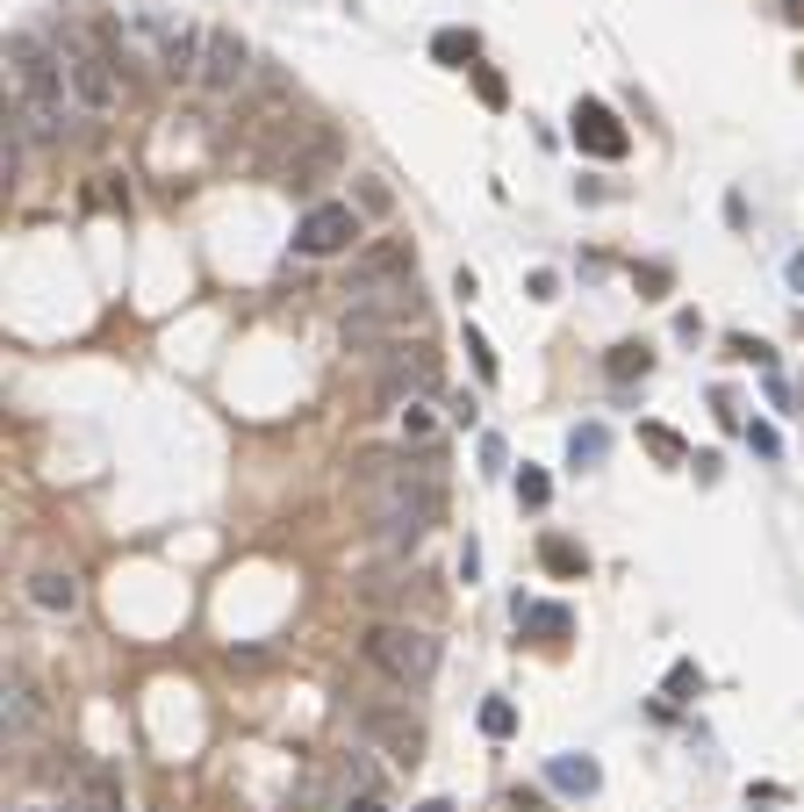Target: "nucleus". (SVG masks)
<instances>
[{
    "label": "nucleus",
    "instance_id": "1",
    "mask_svg": "<svg viewBox=\"0 0 804 812\" xmlns=\"http://www.w3.org/2000/svg\"><path fill=\"white\" fill-rule=\"evenodd\" d=\"M8 108L30 123L36 144L65 138V123L79 116L73 79H65V58L44 44V36H8Z\"/></svg>",
    "mask_w": 804,
    "mask_h": 812
},
{
    "label": "nucleus",
    "instance_id": "2",
    "mask_svg": "<svg viewBox=\"0 0 804 812\" xmlns=\"http://www.w3.org/2000/svg\"><path fill=\"white\" fill-rule=\"evenodd\" d=\"M439 655H445L439 633L410 626V618H381V626L366 633V661H374L395 690H425L431 676H439Z\"/></svg>",
    "mask_w": 804,
    "mask_h": 812
},
{
    "label": "nucleus",
    "instance_id": "3",
    "mask_svg": "<svg viewBox=\"0 0 804 812\" xmlns=\"http://www.w3.org/2000/svg\"><path fill=\"white\" fill-rule=\"evenodd\" d=\"M410 331H425V295L410 288H381L366 295V303L345 309V345H360V353H388V345H403Z\"/></svg>",
    "mask_w": 804,
    "mask_h": 812
},
{
    "label": "nucleus",
    "instance_id": "4",
    "mask_svg": "<svg viewBox=\"0 0 804 812\" xmlns=\"http://www.w3.org/2000/svg\"><path fill=\"white\" fill-rule=\"evenodd\" d=\"M58 58H65V79H73L79 116H108V108L122 101V65L108 58V44L93 30H65L58 36Z\"/></svg>",
    "mask_w": 804,
    "mask_h": 812
},
{
    "label": "nucleus",
    "instance_id": "5",
    "mask_svg": "<svg viewBox=\"0 0 804 812\" xmlns=\"http://www.w3.org/2000/svg\"><path fill=\"white\" fill-rule=\"evenodd\" d=\"M381 367H374V403H425V396H439V360L425 353V345H388V353H374Z\"/></svg>",
    "mask_w": 804,
    "mask_h": 812
},
{
    "label": "nucleus",
    "instance_id": "6",
    "mask_svg": "<svg viewBox=\"0 0 804 812\" xmlns=\"http://www.w3.org/2000/svg\"><path fill=\"white\" fill-rule=\"evenodd\" d=\"M410 281H417V252L403 238H374V245L352 252V303H366L381 288H410Z\"/></svg>",
    "mask_w": 804,
    "mask_h": 812
},
{
    "label": "nucleus",
    "instance_id": "7",
    "mask_svg": "<svg viewBox=\"0 0 804 812\" xmlns=\"http://www.w3.org/2000/svg\"><path fill=\"white\" fill-rule=\"evenodd\" d=\"M352 238H360V216H352V201H317V209L295 223V245L309 252V260H331V252H345Z\"/></svg>",
    "mask_w": 804,
    "mask_h": 812
},
{
    "label": "nucleus",
    "instance_id": "8",
    "mask_svg": "<svg viewBox=\"0 0 804 812\" xmlns=\"http://www.w3.org/2000/svg\"><path fill=\"white\" fill-rule=\"evenodd\" d=\"M252 44H244L238 30H209V51H201V79L195 87H209V94H238L244 79H252Z\"/></svg>",
    "mask_w": 804,
    "mask_h": 812
},
{
    "label": "nucleus",
    "instance_id": "9",
    "mask_svg": "<svg viewBox=\"0 0 804 812\" xmlns=\"http://www.w3.org/2000/svg\"><path fill=\"white\" fill-rule=\"evenodd\" d=\"M360 734L366 740H381V748L395 755V762L410 769V762H425V726L410 720V712H388V705H366L360 712Z\"/></svg>",
    "mask_w": 804,
    "mask_h": 812
},
{
    "label": "nucleus",
    "instance_id": "10",
    "mask_svg": "<svg viewBox=\"0 0 804 812\" xmlns=\"http://www.w3.org/2000/svg\"><path fill=\"white\" fill-rule=\"evenodd\" d=\"M575 144H582V152H596V158H625V152H632L625 123L610 116L604 101H575Z\"/></svg>",
    "mask_w": 804,
    "mask_h": 812
},
{
    "label": "nucleus",
    "instance_id": "11",
    "mask_svg": "<svg viewBox=\"0 0 804 812\" xmlns=\"http://www.w3.org/2000/svg\"><path fill=\"white\" fill-rule=\"evenodd\" d=\"M36 712H44L36 683H30V676H8V698H0V720H8V740H15V748L36 734Z\"/></svg>",
    "mask_w": 804,
    "mask_h": 812
},
{
    "label": "nucleus",
    "instance_id": "12",
    "mask_svg": "<svg viewBox=\"0 0 804 812\" xmlns=\"http://www.w3.org/2000/svg\"><path fill=\"white\" fill-rule=\"evenodd\" d=\"M201 51H209V30L180 22V30H173V44L158 51V73H166V79H201Z\"/></svg>",
    "mask_w": 804,
    "mask_h": 812
},
{
    "label": "nucleus",
    "instance_id": "13",
    "mask_svg": "<svg viewBox=\"0 0 804 812\" xmlns=\"http://www.w3.org/2000/svg\"><path fill=\"white\" fill-rule=\"evenodd\" d=\"M517 626H525L531 640L561 647L568 633H575V612H568V604H525V597H517Z\"/></svg>",
    "mask_w": 804,
    "mask_h": 812
},
{
    "label": "nucleus",
    "instance_id": "14",
    "mask_svg": "<svg viewBox=\"0 0 804 812\" xmlns=\"http://www.w3.org/2000/svg\"><path fill=\"white\" fill-rule=\"evenodd\" d=\"M30 604H36V612H79V575H65V568H36V575H30Z\"/></svg>",
    "mask_w": 804,
    "mask_h": 812
},
{
    "label": "nucleus",
    "instance_id": "15",
    "mask_svg": "<svg viewBox=\"0 0 804 812\" xmlns=\"http://www.w3.org/2000/svg\"><path fill=\"white\" fill-rule=\"evenodd\" d=\"M604 453H610V431L604 425H575V431H568V468H575V475L604 468Z\"/></svg>",
    "mask_w": 804,
    "mask_h": 812
},
{
    "label": "nucleus",
    "instance_id": "16",
    "mask_svg": "<svg viewBox=\"0 0 804 812\" xmlns=\"http://www.w3.org/2000/svg\"><path fill=\"white\" fill-rule=\"evenodd\" d=\"M547 777H553V783H561V791H575V798H590V791H596V783H604V769H596V762H590V755H553V762H547Z\"/></svg>",
    "mask_w": 804,
    "mask_h": 812
},
{
    "label": "nucleus",
    "instance_id": "17",
    "mask_svg": "<svg viewBox=\"0 0 804 812\" xmlns=\"http://www.w3.org/2000/svg\"><path fill=\"white\" fill-rule=\"evenodd\" d=\"M403 446H410V453H431V446H439V410H431V403H403Z\"/></svg>",
    "mask_w": 804,
    "mask_h": 812
},
{
    "label": "nucleus",
    "instance_id": "18",
    "mask_svg": "<svg viewBox=\"0 0 804 812\" xmlns=\"http://www.w3.org/2000/svg\"><path fill=\"white\" fill-rule=\"evenodd\" d=\"M474 51H482V36H474V30H439V36H431V58L453 65V73H460V65L474 73Z\"/></svg>",
    "mask_w": 804,
    "mask_h": 812
},
{
    "label": "nucleus",
    "instance_id": "19",
    "mask_svg": "<svg viewBox=\"0 0 804 812\" xmlns=\"http://www.w3.org/2000/svg\"><path fill=\"white\" fill-rule=\"evenodd\" d=\"M539 561H547L553 575H590V553H582L575 539H561V533H547V539H539Z\"/></svg>",
    "mask_w": 804,
    "mask_h": 812
},
{
    "label": "nucleus",
    "instance_id": "20",
    "mask_svg": "<svg viewBox=\"0 0 804 812\" xmlns=\"http://www.w3.org/2000/svg\"><path fill=\"white\" fill-rule=\"evenodd\" d=\"M604 374H610V382H647V374H653V353H647V345H610Z\"/></svg>",
    "mask_w": 804,
    "mask_h": 812
},
{
    "label": "nucleus",
    "instance_id": "21",
    "mask_svg": "<svg viewBox=\"0 0 804 812\" xmlns=\"http://www.w3.org/2000/svg\"><path fill=\"white\" fill-rule=\"evenodd\" d=\"M661 690H668V705H690V698H697V690H704V669H697V661H675Z\"/></svg>",
    "mask_w": 804,
    "mask_h": 812
},
{
    "label": "nucleus",
    "instance_id": "22",
    "mask_svg": "<svg viewBox=\"0 0 804 812\" xmlns=\"http://www.w3.org/2000/svg\"><path fill=\"white\" fill-rule=\"evenodd\" d=\"M639 439H647V446H653V453H661V460H668V468H683V460H690V446H683V439H675V431H668V425H647V431H639Z\"/></svg>",
    "mask_w": 804,
    "mask_h": 812
},
{
    "label": "nucleus",
    "instance_id": "23",
    "mask_svg": "<svg viewBox=\"0 0 804 812\" xmlns=\"http://www.w3.org/2000/svg\"><path fill=\"white\" fill-rule=\"evenodd\" d=\"M510 726H517V705H510V698H488V705H482V734H488V740H503Z\"/></svg>",
    "mask_w": 804,
    "mask_h": 812
},
{
    "label": "nucleus",
    "instance_id": "24",
    "mask_svg": "<svg viewBox=\"0 0 804 812\" xmlns=\"http://www.w3.org/2000/svg\"><path fill=\"white\" fill-rule=\"evenodd\" d=\"M547 496H553V482L539 475V468H525V475H517V504H525V511H547Z\"/></svg>",
    "mask_w": 804,
    "mask_h": 812
},
{
    "label": "nucleus",
    "instance_id": "25",
    "mask_svg": "<svg viewBox=\"0 0 804 812\" xmlns=\"http://www.w3.org/2000/svg\"><path fill=\"white\" fill-rule=\"evenodd\" d=\"M467 353H474V374H482V382H496V353H488V338L474 331V323H467Z\"/></svg>",
    "mask_w": 804,
    "mask_h": 812
},
{
    "label": "nucleus",
    "instance_id": "26",
    "mask_svg": "<svg viewBox=\"0 0 804 812\" xmlns=\"http://www.w3.org/2000/svg\"><path fill=\"white\" fill-rule=\"evenodd\" d=\"M474 94H482L488 108H503V101H510V87H503V79L488 73V65H474Z\"/></svg>",
    "mask_w": 804,
    "mask_h": 812
},
{
    "label": "nucleus",
    "instance_id": "27",
    "mask_svg": "<svg viewBox=\"0 0 804 812\" xmlns=\"http://www.w3.org/2000/svg\"><path fill=\"white\" fill-rule=\"evenodd\" d=\"M747 446H755V453H783V439H775V425H747Z\"/></svg>",
    "mask_w": 804,
    "mask_h": 812
},
{
    "label": "nucleus",
    "instance_id": "28",
    "mask_svg": "<svg viewBox=\"0 0 804 812\" xmlns=\"http://www.w3.org/2000/svg\"><path fill=\"white\" fill-rule=\"evenodd\" d=\"M360 201H366V216H388V187H374V180H360Z\"/></svg>",
    "mask_w": 804,
    "mask_h": 812
},
{
    "label": "nucleus",
    "instance_id": "29",
    "mask_svg": "<svg viewBox=\"0 0 804 812\" xmlns=\"http://www.w3.org/2000/svg\"><path fill=\"white\" fill-rule=\"evenodd\" d=\"M30 812H87V805H79V798H65V805H58V798H44V805H30Z\"/></svg>",
    "mask_w": 804,
    "mask_h": 812
},
{
    "label": "nucleus",
    "instance_id": "30",
    "mask_svg": "<svg viewBox=\"0 0 804 812\" xmlns=\"http://www.w3.org/2000/svg\"><path fill=\"white\" fill-rule=\"evenodd\" d=\"M417 812H453V798H425V805H417Z\"/></svg>",
    "mask_w": 804,
    "mask_h": 812
},
{
    "label": "nucleus",
    "instance_id": "31",
    "mask_svg": "<svg viewBox=\"0 0 804 812\" xmlns=\"http://www.w3.org/2000/svg\"><path fill=\"white\" fill-rule=\"evenodd\" d=\"M352 812H388V805H381V798H360V805H352Z\"/></svg>",
    "mask_w": 804,
    "mask_h": 812
}]
</instances>
